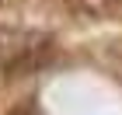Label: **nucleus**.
<instances>
[{
  "mask_svg": "<svg viewBox=\"0 0 122 115\" xmlns=\"http://www.w3.org/2000/svg\"><path fill=\"white\" fill-rule=\"evenodd\" d=\"M10 115H38V108H31V105H25V108H14Z\"/></svg>",
  "mask_w": 122,
  "mask_h": 115,
  "instance_id": "f257e3e1",
  "label": "nucleus"
}]
</instances>
